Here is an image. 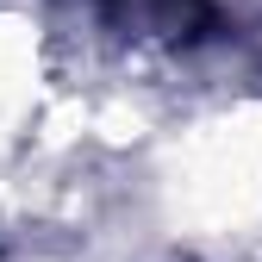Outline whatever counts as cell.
I'll list each match as a JSON object with an SVG mask.
<instances>
[{"mask_svg":"<svg viewBox=\"0 0 262 262\" xmlns=\"http://www.w3.org/2000/svg\"><path fill=\"white\" fill-rule=\"evenodd\" d=\"M106 13L125 31H156V38H200L212 25V0H106Z\"/></svg>","mask_w":262,"mask_h":262,"instance_id":"obj_1","label":"cell"}]
</instances>
